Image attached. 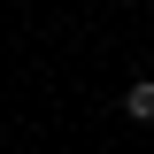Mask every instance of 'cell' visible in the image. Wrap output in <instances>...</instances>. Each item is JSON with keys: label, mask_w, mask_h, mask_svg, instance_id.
I'll return each instance as SVG.
<instances>
[{"label": "cell", "mask_w": 154, "mask_h": 154, "mask_svg": "<svg viewBox=\"0 0 154 154\" xmlns=\"http://www.w3.org/2000/svg\"><path fill=\"white\" fill-rule=\"evenodd\" d=\"M123 116H139V123H154V77H146V85H131V93H123Z\"/></svg>", "instance_id": "1"}]
</instances>
